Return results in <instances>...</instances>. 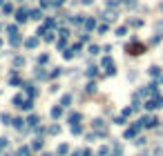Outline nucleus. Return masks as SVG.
Instances as JSON below:
<instances>
[{"instance_id":"nucleus-13","label":"nucleus","mask_w":163,"mask_h":156,"mask_svg":"<svg viewBox=\"0 0 163 156\" xmlns=\"http://www.w3.org/2000/svg\"><path fill=\"white\" fill-rule=\"evenodd\" d=\"M85 91H87V94H94V91H96V82H87V87H85Z\"/></svg>"},{"instance_id":"nucleus-11","label":"nucleus","mask_w":163,"mask_h":156,"mask_svg":"<svg viewBox=\"0 0 163 156\" xmlns=\"http://www.w3.org/2000/svg\"><path fill=\"white\" fill-rule=\"evenodd\" d=\"M127 27H143V20L141 18H132V20H127Z\"/></svg>"},{"instance_id":"nucleus-30","label":"nucleus","mask_w":163,"mask_h":156,"mask_svg":"<svg viewBox=\"0 0 163 156\" xmlns=\"http://www.w3.org/2000/svg\"><path fill=\"white\" fill-rule=\"evenodd\" d=\"M58 132H61L58 125H52V127H49V134H58Z\"/></svg>"},{"instance_id":"nucleus-24","label":"nucleus","mask_w":163,"mask_h":156,"mask_svg":"<svg viewBox=\"0 0 163 156\" xmlns=\"http://www.w3.org/2000/svg\"><path fill=\"white\" fill-rule=\"evenodd\" d=\"M14 65H16V67H23V65H25V58H20V56L14 58Z\"/></svg>"},{"instance_id":"nucleus-2","label":"nucleus","mask_w":163,"mask_h":156,"mask_svg":"<svg viewBox=\"0 0 163 156\" xmlns=\"http://www.w3.org/2000/svg\"><path fill=\"white\" fill-rule=\"evenodd\" d=\"M139 123H141V127H145V130H154V127H159L161 118L154 116V114H148V116H141Z\"/></svg>"},{"instance_id":"nucleus-36","label":"nucleus","mask_w":163,"mask_h":156,"mask_svg":"<svg viewBox=\"0 0 163 156\" xmlns=\"http://www.w3.org/2000/svg\"><path fill=\"white\" fill-rule=\"evenodd\" d=\"M161 82H163V76H161Z\"/></svg>"},{"instance_id":"nucleus-17","label":"nucleus","mask_w":163,"mask_h":156,"mask_svg":"<svg viewBox=\"0 0 163 156\" xmlns=\"http://www.w3.org/2000/svg\"><path fill=\"white\" fill-rule=\"evenodd\" d=\"M29 16L34 18V20H40V9H34V11H29Z\"/></svg>"},{"instance_id":"nucleus-6","label":"nucleus","mask_w":163,"mask_h":156,"mask_svg":"<svg viewBox=\"0 0 163 156\" xmlns=\"http://www.w3.org/2000/svg\"><path fill=\"white\" fill-rule=\"evenodd\" d=\"M148 74H150L152 78H161V76H163V74H161V67H159V65H150V67H148Z\"/></svg>"},{"instance_id":"nucleus-23","label":"nucleus","mask_w":163,"mask_h":156,"mask_svg":"<svg viewBox=\"0 0 163 156\" xmlns=\"http://www.w3.org/2000/svg\"><path fill=\"white\" fill-rule=\"evenodd\" d=\"M11 125H14V127H18V130H20V127H23V118H14V121H11Z\"/></svg>"},{"instance_id":"nucleus-32","label":"nucleus","mask_w":163,"mask_h":156,"mask_svg":"<svg viewBox=\"0 0 163 156\" xmlns=\"http://www.w3.org/2000/svg\"><path fill=\"white\" fill-rule=\"evenodd\" d=\"M7 147V138H0V152H2Z\"/></svg>"},{"instance_id":"nucleus-35","label":"nucleus","mask_w":163,"mask_h":156,"mask_svg":"<svg viewBox=\"0 0 163 156\" xmlns=\"http://www.w3.org/2000/svg\"><path fill=\"white\" fill-rule=\"evenodd\" d=\"M159 7H161V11H163V2H161V5H159Z\"/></svg>"},{"instance_id":"nucleus-25","label":"nucleus","mask_w":163,"mask_h":156,"mask_svg":"<svg viewBox=\"0 0 163 156\" xmlns=\"http://www.w3.org/2000/svg\"><path fill=\"white\" fill-rule=\"evenodd\" d=\"M31 147H34V150H40V147H43V141H40V138H36V141H34V145H31Z\"/></svg>"},{"instance_id":"nucleus-10","label":"nucleus","mask_w":163,"mask_h":156,"mask_svg":"<svg viewBox=\"0 0 163 156\" xmlns=\"http://www.w3.org/2000/svg\"><path fill=\"white\" fill-rule=\"evenodd\" d=\"M69 105H72V96L65 94V96L61 98V107H69Z\"/></svg>"},{"instance_id":"nucleus-26","label":"nucleus","mask_w":163,"mask_h":156,"mask_svg":"<svg viewBox=\"0 0 163 156\" xmlns=\"http://www.w3.org/2000/svg\"><path fill=\"white\" fill-rule=\"evenodd\" d=\"M98 51H101V47H96V45H92V47H90V54H92V56H96Z\"/></svg>"},{"instance_id":"nucleus-28","label":"nucleus","mask_w":163,"mask_h":156,"mask_svg":"<svg viewBox=\"0 0 163 156\" xmlns=\"http://www.w3.org/2000/svg\"><path fill=\"white\" fill-rule=\"evenodd\" d=\"M157 34H161V36H163V20H159V22H157Z\"/></svg>"},{"instance_id":"nucleus-34","label":"nucleus","mask_w":163,"mask_h":156,"mask_svg":"<svg viewBox=\"0 0 163 156\" xmlns=\"http://www.w3.org/2000/svg\"><path fill=\"white\" fill-rule=\"evenodd\" d=\"M94 2V0H83V5H92Z\"/></svg>"},{"instance_id":"nucleus-3","label":"nucleus","mask_w":163,"mask_h":156,"mask_svg":"<svg viewBox=\"0 0 163 156\" xmlns=\"http://www.w3.org/2000/svg\"><path fill=\"white\" fill-rule=\"evenodd\" d=\"M143 107L148 109V112H154V109H163V96H152V98H145V103H143Z\"/></svg>"},{"instance_id":"nucleus-14","label":"nucleus","mask_w":163,"mask_h":156,"mask_svg":"<svg viewBox=\"0 0 163 156\" xmlns=\"http://www.w3.org/2000/svg\"><path fill=\"white\" fill-rule=\"evenodd\" d=\"M61 114H63V107H54L52 109V118H58Z\"/></svg>"},{"instance_id":"nucleus-15","label":"nucleus","mask_w":163,"mask_h":156,"mask_svg":"<svg viewBox=\"0 0 163 156\" xmlns=\"http://www.w3.org/2000/svg\"><path fill=\"white\" fill-rule=\"evenodd\" d=\"M161 40H163V36H161V34H157V36H152V40H150V45H159Z\"/></svg>"},{"instance_id":"nucleus-18","label":"nucleus","mask_w":163,"mask_h":156,"mask_svg":"<svg viewBox=\"0 0 163 156\" xmlns=\"http://www.w3.org/2000/svg\"><path fill=\"white\" fill-rule=\"evenodd\" d=\"M72 134H76V136L83 134V125H74V127H72Z\"/></svg>"},{"instance_id":"nucleus-37","label":"nucleus","mask_w":163,"mask_h":156,"mask_svg":"<svg viewBox=\"0 0 163 156\" xmlns=\"http://www.w3.org/2000/svg\"><path fill=\"white\" fill-rule=\"evenodd\" d=\"M0 29H2V27H0Z\"/></svg>"},{"instance_id":"nucleus-7","label":"nucleus","mask_w":163,"mask_h":156,"mask_svg":"<svg viewBox=\"0 0 163 156\" xmlns=\"http://www.w3.org/2000/svg\"><path fill=\"white\" fill-rule=\"evenodd\" d=\"M81 118H83V116H81L78 112H74V114H69V118H67V121H69V125L74 127V125H78V121H81Z\"/></svg>"},{"instance_id":"nucleus-9","label":"nucleus","mask_w":163,"mask_h":156,"mask_svg":"<svg viewBox=\"0 0 163 156\" xmlns=\"http://www.w3.org/2000/svg\"><path fill=\"white\" fill-rule=\"evenodd\" d=\"M83 25H85V29H87V31H92L94 27H96V20H94V18H87V20H85Z\"/></svg>"},{"instance_id":"nucleus-31","label":"nucleus","mask_w":163,"mask_h":156,"mask_svg":"<svg viewBox=\"0 0 163 156\" xmlns=\"http://www.w3.org/2000/svg\"><path fill=\"white\" fill-rule=\"evenodd\" d=\"M154 156H163V145H159V147L154 150Z\"/></svg>"},{"instance_id":"nucleus-21","label":"nucleus","mask_w":163,"mask_h":156,"mask_svg":"<svg viewBox=\"0 0 163 156\" xmlns=\"http://www.w3.org/2000/svg\"><path fill=\"white\" fill-rule=\"evenodd\" d=\"M114 125H125V116H116L114 118Z\"/></svg>"},{"instance_id":"nucleus-5","label":"nucleus","mask_w":163,"mask_h":156,"mask_svg":"<svg viewBox=\"0 0 163 156\" xmlns=\"http://www.w3.org/2000/svg\"><path fill=\"white\" fill-rule=\"evenodd\" d=\"M141 130H143V127H141V123L136 121V123H134L132 127H127V130H125V134H123V138H127V141H130V138H136Z\"/></svg>"},{"instance_id":"nucleus-22","label":"nucleus","mask_w":163,"mask_h":156,"mask_svg":"<svg viewBox=\"0 0 163 156\" xmlns=\"http://www.w3.org/2000/svg\"><path fill=\"white\" fill-rule=\"evenodd\" d=\"M134 145H145V136H136V138H134Z\"/></svg>"},{"instance_id":"nucleus-16","label":"nucleus","mask_w":163,"mask_h":156,"mask_svg":"<svg viewBox=\"0 0 163 156\" xmlns=\"http://www.w3.org/2000/svg\"><path fill=\"white\" fill-rule=\"evenodd\" d=\"M96 74H98V67H87V76L90 78H94Z\"/></svg>"},{"instance_id":"nucleus-1","label":"nucleus","mask_w":163,"mask_h":156,"mask_svg":"<svg viewBox=\"0 0 163 156\" xmlns=\"http://www.w3.org/2000/svg\"><path fill=\"white\" fill-rule=\"evenodd\" d=\"M125 51L130 54V56H141L143 51H148V45L141 42V40H136V38H132V40L125 45Z\"/></svg>"},{"instance_id":"nucleus-20","label":"nucleus","mask_w":163,"mask_h":156,"mask_svg":"<svg viewBox=\"0 0 163 156\" xmlns=\"http://www.w3.org/2000/svg\"><path fill=\"white\" fill-rule=\"evenodd\" d=\"M67 152H69V147H67V145L63 143V145H58V154L63 156V154H67Z\"/></svg>"},{"instance_id":"nucleus-27","label":"nucleus","mask_w":163,"mask_h":156,"mask_svg":"<svg viewBox=\"0 0 163 156\" xmlns=\"http://www.w3.org/2000/svg\"><path fill=\"white\" fill-rule=\"evenodd\" d=\"M127 34V27H119L116 29V36H125Z\"/></svg>"},{"instance_id":"nucleus-29","label":"nucleus","mask_w":163,"mask_h":156,"mask_svg":"<svg viewBox=\"0 0 163 156\" xmlns=\"http://www.w3.org/2000/svg\"><path fill=\"white\" fill-rule=\"evenodd\" d=\"M9 82H11V85H20V78H18V76H11V78H9Z\"/></svg>"},{"instance_id":"nucleus-19","label":"nucleus","mask_w":163,"mask_h":156,"mask_svg":"<svg viewBox=\"0 0 163 156\" xmlns=\"http://www.w3.org/2000/svg\"><path fill=\"white\" fill-rule=\"evenodd\" d=\"M25 45H27V47L31 49V47H36V45H38V38H29V40H27Z\"/></svg>"},{"instance_id":"nucleus-8","label":"nucleus","mask_w":163,"mask_h":156,"mask_svg":"<svg viewBox=\"0 0 163 156\" xmlns=\"http://www.w3.org/2000/svg\"><path fill=\"white\" fill-rule=\"evenodd\" d=\"M27 16H29V14H27V9H18L16 20H18V22H25V20H27Z\"/></svg>"},{"instance_id":"nucleus-12","label":"nucleus","mask_w":163,"mask_h":156,"mask_svg":"<svg viewBox=\"0 0 163 156\" xmlns=\"http://www.w3.org/2000/svg\"><path fill=\"white\" fill-rule=\"evenodd\" d=\"M38 121H40L38 116H29V118H27V123H29V127H36V125H38Z\"/></svg>"},{"instance_id":"nucleus-33","label":"nucleus","mask_w":163,"mask_h":156,"mask_svg":"<svg viewBox=\"0 0 163 156\" xmlns=\"http://www.w3.org/2000/svg\"><path fill=\"white\" fill-rule=\"evenodd\" d=\"M107 31V25H98V34H105Z\"/></svg>"},{"instance_id":"nucleus-4","label":"nucleus","mask_w":163,"mask_h":156,"mask_svg":"<svg viewBox=\"0 0 163 156\" xmlns=\"http://www.w3.org/2000/svg\"><path fill=\"white\" fill-rule=\"evenodd\" d=\"M101 65L105 67V76H114V74H116V65H114V60H112L110 56H105V58L101 60Z\"/></svg>"}]
</instances>
